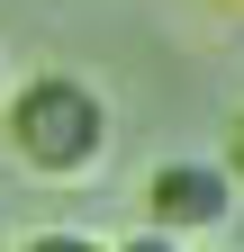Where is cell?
I'll use <instances>...</instances> for the list:
<instances>
[{
    "mask_svg": "<svg viewBox=\"0 0 244 252\" xmlns=\"http://www.w3.org/2000/svg\"><path fill=\"white\" fill-rule=\"evenodd\" d=\"M9 81H18V72H9V54H0V99H9Z\"/></svg>",
    "mask_w": 244,
    "mask_h": 252,
    "instance_id": "6",
    "label": "cell"
},
{
    "mask_svg": "<svg viewBox=\"0 0 244 252\" xmlns=\"http://www.w3.org/2000/svg\"><path fill=\"white\" fill-rule=\"evenodd\" d=\"M18 252H109L100 234H73V225H45V234H27Z\"/></svg>",
    "mask_w": 244,
    "mask_h": 252,
    "instance_id": "3",
    "label": "cell"
},
{
    "mask_svg": "<svg viewBox=\"0 0 244 252\" xmlns=\"http://www.w3.org/2000/svg\"><path fill=\"white\" fill-rule=\"evenodd\" d=\"M109 252H190V243H181V234H163V225H136L127 243H109Z\"/></svg>",
    "mask_w": 244,
    "mask_h": 252,
    "instance_id": "4",
    "label": "cell"
},
{
    "mask_svg": "<svg viewBox=\"0 0 244 252\" xmlns=\"http://www.w3.org/2000/svg\"><path fill=\"white\" fill-rule=\"evenodd\" d=\"M235 198H244V180L217 162V153H172V162L145 171V225H163L181 243L226 234L235 225Z\"/></svg>",
    "mask_w": 244,
    "mask_h": 252,
    "instance_id": "2",
    "label": "cell"
},
{
    "mask_svg": "<svg viewBox=\"0 0 244 252\" xmlns=\"http://www.w3.org/2000/svg\"><path fill=\"white\" fill-rule=\"evenodd\" d=\"M0 153H9L18 171L54 180V189L100 180L109 153H118V117L100 99V81H81V72H27V81H9V99H0Z\"/></svg>",
    "mask_w": 244,
    "mask_h": 252,
    "instance_id": "1",
    "label": "cell"
},
{
    "mask_svg": "<svg viewBox=\"0 0 244 252\" xmlns=\"http://www.w3.org/2000/svg\"><path fill=\"white\" fill-rule=\"evenodd\" d=\"M217 162H226V171L244 180V108H235V126H226V153H217Z\"/></svg>",
    "mask_w": 244,
    "mask_h": 252,
    "instance_id": "5",
    "label": "cell"
}]
</instances>
